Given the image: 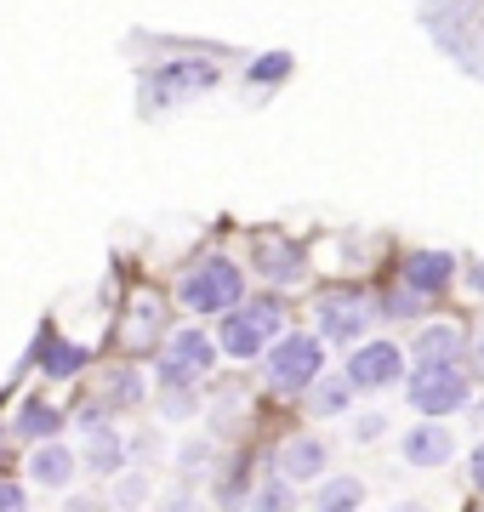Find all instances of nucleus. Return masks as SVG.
<instances>
[{
  "instance_id": "1",
  "label": "nucleus",
  "mask_w": 484,
  "mask_h": 512,
  "mask_svg": "<svg viewBox=\"0 0 484 512\" xmlns=\"http://www.w3.org/2000/svg\"><path fill=\"white\" fill-rule=\"evenodd\" d=\"M422 23L473 80H484V23L473 18V0H428Z\"/></svg>"
},
{
  "instance_id": "2",
  "label": "nucleus",
  "mask_w": 484,
  "mask_h": 512,
  "mask_svg": "<svg viewBox=\"0 0 484 512\" xmlns=\"http://www.w3.org/2000/svg\"><path fill=\"white\" fill-rule=\"evenodd\" d=\"M223 74H217V63L211 57H171V63H154L149 74H143V103L149 109H171V103H188V97L211 92Z\"/></svg>"
},
{
  "instance_id": "3",
  "label": "nucleus",
  "mask_w": 484,
  "mask_h": 512,
  "mask_svg": "<svg viewBox=\"0 0 484 512\" xmlns=\"http://www.w3.org/2000/svg\"><path fill=\"white\" fill-rule=\"evenodd\" d=\"M177 302L194 313H228L234 302H245V274L228 256H205L200 268H188V279L177 285Z\"/></svg>"
},
{
  "instance_id": "4",
  "label": "nucleus",
  "mask_w": 484,
  "mask_h": 512,
  "mask_svg": "<svg viewBox=\"0 0 484 512\" xmlns=\"http://www.w3.org/2000/svg\"><path fill=\"white\" fill-rule=\"evenodd\" d=\"M280 325H285V308L280 302H234L228 308V319H223V353L228 359H257V353H268L274 348V336H280Z\"/></svg>"
},
{
  "instance_id": "5",
  "label": "nucleus",
  "mask_w": 484,
  "mask_h": 512,
  "mask_svg": "<svg viewBox=\"0 0 484 512\" xmlns=\"http://www.w3.org/2000/svg\"><path fill=\"white\" fill-rule=\"evenodd\" d=\"M410 404L422 410V416H450V410H462L467 404V370L456 359H428V365H416L410 376Z\"/></svg>"
},
{
  "instance_id": "6",
  "label": "nucleus",
  "mask_w": 484,
  "mask_h": 512,
  "mask_svg": "<svg viewBox=\"0 0 484 512\" xmlns=\"http://www.w3.org/2000/svg\"><path fill=\"white\" fill-rule=\"evenodd\" d=\"M319 365H325V342L319 336H285L268 348V382L280 393H302L308 382H319Z\"/></svg>"
},
{
  "instance_id": "7",
  "label": "nucleus",
  "mask_w": 484,
  "mask_h": 512,
  "mask_svg": "<svg viewBox=\"0 0 484 512\" xmlns=\"http://www.w3.org/2000/svg\"><path fill=\"white\" fill-rule=\"evenodd\" d=\"M217 348H223V342H211L205 330H177V336H171V348L160 353V387L200 382L205 370L217 365Z\"/></svg>"
},
{
  "instance_id": "8",
  "label": "nucleus",
  "mask_w": 484,
  "mask_h": 512,
  "mask_svg": "<svg viewBox=\"0 0 484 512\" xmlns=\"http://www.w3.org/2000/svg\"><path fill=\"white\" fill-rule=\"evenodd\" d=\"M348 376H354V387H388L405 376V353L393 342H359L348 359Z\"/></svg>"
},
{
  "instance_id": "9",
  "label": "nucleus",
  "mask_w": 484,
  "mask_h": 512,
  "mask_svg": "<svg viewBox=\"0 0 484 512\" xmlns=\"http://www.w3.org/2000/svg\"><path fill=\"white\" fill-rule=\"evenodd\" d=\"M319 336L354 348L359 336H365V308H359V296H325V302H319Z\"/></svg>"
},
{
  "instance_id": "10",
  "label": "nucleus",
  "mask_w": 484,
  "mask_h": 512,
  "mask_svg": "<svg viewBox=\"0 0 484 512\" xmlns=\"http://www.w3.org/2000/svg\"><path fill=\"white\" fill-rule=\"evenodd\" d=\"M450 274H456V256H445V251L405 256V285H410V291H422V296H439L450 285Z\"/></svg>"
},
{
  "instance_id": "11",
  "label": "nucleus",
  "mask_w": 484,
  "mask_h": 512,
  "mask_svg": "<svg viewBox=\"0 0 484 512\" xmlns=\"http://www.w3.org/2000/svg\"><path fill=\"white\" fill-rule=\"evenodd\" d=\"M325 461H331V444L325 439H308V433H297V439L280 450V473L297 478V484H308V478L325 473Z\"/></svg>"
},
{
  "instance_id": "12",
  "label": "nucleus",
  "mask_w": 484,
  "mask_h": 512,
  "mask_svg": "<svg viewBox=\"0 0 484 512\" xmlns=\"http://www.w3.org/2000/svg\"><path fill=\"white\" fill-rule=\"evenodd\" d=\"M450 456H456V439H450L439 421H433V427L405 433V461H410V467H445Z\"/></svg>"
},
{
  "instance_id": "13",
  "label": "nucleus",
  "mask_w": 484,
  "mask_h": 512,
  "mask_svg": "<svg viewBox=\"0 0 484 512\" xmlns=\"http://www.w3.org/2000/svg\"><path fill=\"white\" fill-rule=\"evenodd\" d=\"M29 478L35 484H52V490H63L69 478H75V450L57 439H40V450L29 456Z\"/></svg>"
},
{
  "instance_id": "14",
  "label": "nucleus",
  "mask_w": 484,
  "mask_h": 512,
  "mask_svg": "<svg viewBox=\"0 0 484 512\" xmlns=\"http://www.w3.org/2000/svg\"><path fill=\"white\" fill-rule=\"evenodd\" d=\"M40 365H46V376L52 382H63V376H75V370H86V359L92 353L86 348H75V342H52V330H40Z\"/></svg>"
},
{
  "instance_id": "15",
  "label": "nucleus",
  "mask_w": 484,
  "mask_h": 512,
  "mask_svg": "<svg viewBox=\"0 0 484 512\" xmlns=\"http://www.w3.org/2000/svg\"><path fill=\"white\" fill-rule=\"evenodd\" d=\"M456 353H462V330L456 325H428L422 342H416V365H428V359H456Z\"/></svg>"
},
{
  "instance_id": "16",
  "label": "nucleus",
  "mask_w": 484,
  "mask_h": 512,
  "mask_svg": "<svg viewBox=\"0 0 484 512\" xmlns=\"http://www.w3.org/2000/svg\"><path fill=\"white\" fill-rule=\"evenodd\" d=\"M57 427H63V416H57L52 404L23 399V410H18V433L23 439H57Z\"/></svg>"
},
{
  "instance_id": "17",
  "label": "nucleus",
  "mask_w": 484,
  "mask_h": 512,
  "mask_svg": "<svg viewBox=\"0 0 484 512\" xmlns=\"http://www.w3.org/2000/svg\"><path fill=\"white\" fill-rule=\"evenodd\" d=\"M348 404H354V376H325V382H319V399H314L319 416H336V410H348Z\"/></svg>"
},
{
  "instance_id": "18",
  "label": "nucleus",
  "mask_w": 484,
  "mask_h": 512,
  "mask_svg": "<svg viewBox=\"0 0 484 512\" xmlns=\"http://www.w3.org/2000/svg\"><path fill=\"white\" fill-rule=\"evenodd\" d=\"M268 279H297L302 274V256L291 245H262V262H257Z\"/></svg>"
},
{
  "instance_id": "19",
  "label": "nucleus",
  "mask_w": 484,
  "mask_h": 512,
  "mask_svg": "<svg viewBox=\"0 0 484 512\" xmlns=\"http://www.w3.org/2000/svg\"><path fill=\"white\" fill-rule=\"evenodd\" d=\"M103 399H109V404H137V399H143V376L120 365V370L109 376V387H103Z\"/></svg>"
},
{
  "instance_id": "20",
  "label": "nucleus",
  "mask_w": 484,
  "mask_h": 512,
  "mask_svg": "<svg viewBox=\"0 0 484 512\" xmlns=\"http://www.w3.org/2000/svg\"><path fill=\"white\" fill-rule=\"evenodd\" d=\"M86 427L97 433V444H92V467H97V473H114V467H120V456H126V450H120V439H114V433H103V427H97L92 416H86Z\"/></svg>"
},
{
  "instance_id": "21",
  "label": "nucleus",
  "mask_w": 484,
  "mask_h": 512,
  "mask_svg": "<svg viewBox=\"0 0 484 512\" xmlns=\"http://www.w3.org/2000/svg\"><path fill=\"white\" fill-rule=\"evenodd\" d=\"M365 501V490H359V478H336V484H325L319 490V507L336 512V507H359Z\"/></svg>"
},
{
  "instance_id": "22",
  "label": "nucleus",
  "mask_w": 484,
  "mask_h": 512,
  "mask_svg": "<svg viewBox=\"0 0 484 512\" xmlns=\"http://www.w3.org/2000/svg\"><path fill=\"white\" fill-rule=\"evenodd\" d=\"M285 74H291V52H268L251 63V86H280Z\"/></svg>"
},
{
  "instance_id": "23",
  "label": "nucleus",
  "mask_w": 484,
  "mask_h": 512,
  "mask_svg": "<svg viewBox=\"0 0 484 512\" xmlns=\"http://www.w3.org/2000/svg\"><path fill=\"white\" fill-rule=\"evenodd\" d=\"M416 308H422V291H399V296L388 302V313H399V319H410Z\"/></svg>"
},
{
  "instance_id": "24",
  "label": "nucleus",
  "mask_w": 484,
  "mask_h": 512,
  "mask_svg": "<svg viewBox=\"0 0 484 512\" xmlns=\"http://www.w3.org/2000/svg\"><path fill=\"white\" fill-rule=\"evenodd\" d=\"M23 507V490L18 484H0V512H18Z\"/></svg>"
},
{
  "instance_id": "25",
  "label": "nucleus",
  "mask_w": 484,
  "mask_h": 512,
  "mask_svg": "<svg viewBox=\"0 0 484 512\" xmlns=\"http://www.w3.org/2000/svg\"><path fill=\"white\" fill-rule=\"evenodd\" d=\"M354 433H359V439H376V433H382V416H365V421L354 427Z\"/></svg>"
},
{
  "instance_id": "26",
  "label": "nucleus",
  "mask_w": 484,
  "mask_h": 512,
  "mask_svg": "<svg viewBox=\"0 0 484 512\" xmlns=\"http://www.w3.org/2000/svg\"><path fill=\"white\" fill-rule=\"evenodd\" d=\"M285 501H291L285 490H262V495H257V507H285Z\"/></svg>"
},
{
  "instance_id": "27",
  "label": "nucleus",
  "mask_w": 484,
  "mask_h": 512,
  "mask_svg": "<svg viewBox=\"0 0 484 512\" xmlns=\"http://www.w3.org/2000/svg\"><path fill=\"white\" fill-rule=\"evenodd\" d=\"M473 484H479V495H484V444L473 450Z\"/></svg>"
},
{
  "instance_id": "28",
  "label": "nucleus",
  "mask_w": 484,
  "mask_h": 512,
  "mask_svg": "<svg viewBox=\"0 0 484 512\" xmlns=\"http://www.w3.org/2000/svg\"><path fill=\"white\" fill-rule=\"evenodd\" d=\"M467 291H473V296H484V262L473 268V274H467Z\"/></svg>"
},
{
  "instance_id": "29",
  "label": "nucleus",
  "mask_w": 484,
  "mask_h": 512,
  "mask_svg": "<svg viewBox=\"0 0 484 512\" xmlns=\"http://www.w3.org/2000/svg\"><path fill=\"white\" fill-rule=\"evenodd\" d=\"M473 359H479V370H484V336H479V348H473Z\"/></svg>"
}]
</instances>
